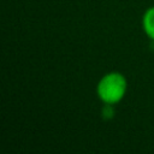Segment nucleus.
Here are the masks:
<instances>
[{"label":"nucleus","mask_w":154,"mask_h":154,"mask_svg":"<svg viewBox=\"0 0 154 154\" xmlns=\"http://www.w3.org/2000/svg\"><path fill=\"white\" fill-rule=\"evenodd\" d=\"M126 77L118 71L105 73L96 84V95L103 105H117L126 95Z\"/></svg>","instance_id":"nucleus-1"},{"label":"nucleus","mask_w":154,"mask_h":154,"mask_svg":"<svg viewBox=\"0 0 154 154\" xmlns=\"http://www.w3.org/2000/svg\"><path fill=\"white\" fill-rule=\"evenodd\" d=\"M142 29L144 34L154 41V6L148 7L142 16Z\"/></svg>","instance_id":"nucleus-2"}]
</instances>
